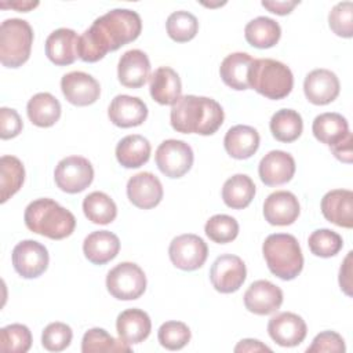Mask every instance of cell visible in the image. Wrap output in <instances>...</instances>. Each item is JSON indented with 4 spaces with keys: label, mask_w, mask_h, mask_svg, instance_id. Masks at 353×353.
<instances>
[{
    "label": "cell",
    "mask_w": 353,
    "mask_h": 353,
    "mask_svg": "<svg viewBox=\"0 0 353 353\" xmlns=\"http://www.w3.org/2000/svg\"><path fill=\"white\" fill-rule=\"evenodd\" d=\"M141 30L142 21L138 12L128 8L110 10L79 36L77 57L84 62H97L109 51L137 40Z\"/></svg>",
    "instance_id": "1"
},
{
    "label": "cell",
    "mask_w": 353,
    "mask_h": 353,
    "mask_svg": "<svg viewBox=\"0 0 353 353\" xmlns=\"http://www.w3.org/2000/svg\"><path fill=\"white\" fill-rule=\"evenodd\" d=\"M223 119V109L215 99L197 95H181L170 113L172 128L182 134L212 135Z\"/></svg>",
    "instance_id": "2"
},
{
    "label": "cell",
    "mask_w": 353,
    "mask_h": 353,
    "mask_svg": "<svg viewBox=\"0 0 353 353\" xmlns=\"http://www.w3.org/2000/svg\"><path fill=\"white\" fill-rule=\"evenodd\" d=\"M26 228L37 234L52 240H62L70 236L76 228L74 215L52 199H37L25 210Z\"/></svg>",
    "instance_id": "3"
},
{
    "label": "cell",
    "mask_w": 353,
    "mask_h": 353,
    "mask_svg": "<svg viewBox=\"0 0 353 353\" xmlns=\"http://www.w3.org/2000/svg\"><path fill=\"white\" fill-rule=\"evenodd\" d=\"M262 252L269 270L281 280H292L303 269L302 250L292 234H269L263 241Z\"/></svg>",
    "instance_id": "4"
},
{
    "label": "cell",
    "mask_w": 353,
    "mask_h": 353,
    "mask_svg": "<svg viewBox=\"0 0 353 353\" xmlns=\"http://www.w3.org/2000/svg\"><path fill=\"white\" fill-rule=\"evenodd\" d=\"M248 85L269 99L285 98L294 87L291 69L270 58L254 59L248 72Z\"/></svg>",
    "instance_id": "5"
},
{
    "label": "cell",
    "mask_w": 353,
    "mask_h": 353,
    "mask_svg": "<svg viewBox=\"0 0 353 353\" xmlns=\"http://www.w3.org/2000/svg\"><path fill=\"white\" fill-rule=\"evenodd\" d=\"M33 29L28 21L10 18L0 25V61L6 68L22 66L30 55Z\"/></svg>",
    "instance_id": "6"
},
{
    "label": "cell",
    "mask_w": 353,
    "mask_h": 353,
    "mask_svg": "<svg viewBox=\"0 0 353 353\" xmlns=\"http://www.w3.org/2000/svg\"><path fill=\"white\" fill-rule=\"evenodd\" d=\"M106 288L116 299L134 301L145 292L146 276L137 263L121 262L108 272Z\"/></svg>",
    "instance_id": "7"
},
{
    "label": "cell",
    "mask_w": 353,
    "mask_h": 353,
    "mask_svg": "<svg viewBox=\"0 0 353 353\" xmlns=\"http://www.w3.org/2000/svg\"><path fill=\"white\" fill-rule=\"evenodd\" d=\"M94 168L91 163L81 156H68L62 159L54 171L57 186L66 193H80L91 185Z\"/></svg>",
    "instance_id": "8"
},
{
    "label": "cell",
    "mask_w": 353,
    "mask_h": 353,
    "mask_svg": "<svg viewBox=\"0 0 353 353\" xmlns=\"http://www.w3.org/2000/svg\"><path fill=\"white\" fill-rule=\"evenodd\" d=\"M156 164L168 178L183 176L193 165V150L181 139L163 141L156 150Z\"/></svg>",
    "instance_id": "9"
},
{
    "label": "cell",
    "mask_w": 353,
    "mask_h": 353,
    "mask_svg": "<svg viewBox=\"0 0 353 353\" xmlns=\"http://www.w3.org/2000/svg\"><path fill=\"white\" fill-rule=\"evenodd\" d=\"M168 255L175 268L192 272L204 265L208 256V247L197 234L186 233L172 239L168 247Z\"/></svg>",
    "instance_id": "10"
},
{
    "label": "cell",
    "mask_w": 353,
    "mask_h": 353,
    "mask_svg": "<svg viewBox=\"0 0 353 353\" xmlns=\"http://www.w3.org/2000/svg\"><path fill=\"white\" fill-rule=\"evenodd\" d=\"M245 263L240 256L232 254L218 256L210 269L211 284L221 294H232L237 291L245 281Z\"/></svg>",
    "instance_id": "11"
},
{
    "label": "cell",
    "mask_w": 353,
    "mask_h": 353,
    "mask_svg": "<svg viewBox=\"0 0 353 353\" xmlns=\"http://www.w3.org/2000/svg\"><path fill=\"white\" fill-rule=\"evenodd\" d=\"M48 251L36 240H22L12 250V265L23 279H36L48 268Z\"/></svg>",
    "instance_id": "12"
},
{
    "label": "cell",
    "mask_w": 353,
    "mask_h": 353,
    "mask_svg": "<svg viewBox=\"0 0 353 353\" xmlns=\"http://www.w3.org/2000/svg\"><path fill=\"white\" fill-rule=\"evenodd\" d=\"M268 332L277 345L292 347L303 342L307 327L301 316L291 312H281L269 320Z\"/></svg>",
    "instance_id": "13"
},
{
    "label": "cell",
    "mask_w": 353,
    "mask_h": 353,
    "mask_svg": "<svg viewBox=\"0 0 353 353\" xmlns=\"http://www.w3.org/2000/svg\"><path fill=\"white\" fill-rule=\"evenodd\" d=\"M61 90L68 102L76 106H88L101 95L99 83L88 73L70 72L61 79Z\"/></svg>",
    "instance_id": "14"
},
{
    "label": "cell",
    "mask_w": 353,
    "mask_h": 353,
    "mask_svg": "<svg viewBox=\"0 0 353 353\" xmlns=\"http://www.w3.org/2000/svg\"><path fill=\"white\" fill-rule=\"evenodd\" d=\"M163 193L160 179L148 171L132 175L127 182L128 200L142 210H150L159 205L163 199Z\"/></svg>",
    "instance_id": "15"
},
{
    "label": "cell",
    "mask_w": 353,
    "mask_h": 353,
    "mask_svg": "<svg viewBox=\"0 0 353 353\" xmlns=\"http://www.w3.org/2000/svg\"><path fill=\"white\" fill-rule=\"evenodd\" d=\"M283 303V291L269 280H256L244 292L245 309L265 316L276 312Z\"/></svg>",
    "instance_id": "16"
},
{
    "label": "cell",
    "mask_w": 353,
    "mask_h": 353,
    "mask_svg": "<svg viewBox=\"0 0 353 353\" xmlns=\"http://www.w3.org/2000/svg\"><path fill=\"white\" fill-rule=\"evenodd\" d=\"M341 84L336 74L328 69H314L305 77L303 92L313 105H328L339 95Z\"/></svg>",
    "instance_id": "17"
},
{
    "label": "cell",
    "mask_w": 353,
    "mask_h": 353,
    "mask_svg": "<svg viewBox=\"0 0 353 353\" xmlns=\"http://www.w3.org/2000/svg\"><path fill=\"white\" fill-rule=\"evenodd\" d=\"M301 212L296 196L287 190L270 193L263 203V216L274 226H287L294 223Z\"/></svg>",
    "instance_id": "18"
},
{
    "label": "cell",
    "mask_w": 353,
    "mask_h": 353,
    "mask_svg": "<svg viewBox=\"0 0 353 353\" xmlns=\"http://www.w3.org/2000/svg\"><path fill=\"white\" fill-rule=\"evenodd\" d=\"M258 172L266 186L283 185L292 179L295 174V160L284 150H270L259 161Z\"/></svg>",
    "instance_id": "19"
},
{
    "label": "cell",
    "mask_w": 353,
    "mask_h": 353,
    "mask_svg": "<svg viewBox=\"0 0 353 353\" xmlns=\"http://www.w3.org/2000/svg\"><path fill=\"white\" fill-rule=\"evenodd\" d=\"M110 121L121 128L141 125L148 117V106L138 97L116 95L108 109Z\"/></svg>",
    "instance_id": "20"
},
{
    "label": "cell",
    "mask_w": 353,
    "mask_h": 353,
    "mask_svg": "<svg viewBox=\"0 0 353 353\" xmlns=\"http://www.w3.org/2000/svg\"><path fill=\"white\" fill-rule=\"evenodd\" d=\"M150 62L148 55L141 50L125 51L117 65L119 81L128 88L142 87L150 77Z\"/></svg>",
    "instance_id": "21"
},
{
    "label": "cell",
    "mask_w": 353,
    "mask_h": 353,
    "mask_svg": "<svg viewBox=\"0 0 353 353\" xmlns=\"http://www.w3.org/2000/svg\"><path fill=\"white\" fill-rule=\"evenodd\" d=\"M324 218L341 228L353 226V192L349 189H334L321 199Z\"/></svg>",
    "instance_id": "22"
},
{
    "label": "cell",
    "mask_w": 353,
    "mask_h": 353,
    "mask_svg": "<svg viewBox=\"0 0 353 353\" xmlns=\"http://www.w3.org/2000/svg\"><path fill=\"white\" fill-rule=\"evenodd\" d=\"M77 41L79 36L73 29L59 28L47 37L46 55L58 66L70 65L77 57Z\"/></svg>",
    "instance_id": "23"
},
{
    "label": "cell",
    "mask_w": 353,
    "mask_h": 353,
    "mask_svg": "<svg viewBox=\"0 0 353 353\" xmlns=\"http://www.w3.org/2000/svg\"><path fill=\"white\" fill-rule=\"evenodd\" d=\"M116 330L119 338L125 343H141L149 336L152 330V321L149 314L141 309H125L117 316Z\"/></svg>",
    "instance_id": "24"
},
{
    "label": "cell",
    "mask_w": 353,
    "mask_h": 353,
    "mask_svg": "<svg viewBox=\"0 0 353 353\" xmlns=\"http://www.w3.org/2000/svg\"><path fill=\"white\" fill-rule=\"evenodd\" d=\"M120 251L119 237L109 230H97L90 233L83 243L85 258L94 265H103L114 259Z\"/></svg>",
    "instance_id": "25"
},
{
    "label": "cell",
    "mask_w": 353,
    "mask_h": 353,
    "mask_svg": "<svg viewBox=\"0 0 353 353\" xmlns=\"http://www.w3.org/2000/svg\"><path fill=\"white\" fill-rule=\"evenodd\" d=\"M149 90L152 98L160 105H174L182 92V83L178 73L168 66L157 68L150 76Z\"/></svg>",
    "instance_id": "26"
},
{
    "label": "cell",
    "mask_w": 353,
    "mask_h": 353,
    "mask_svg": "<svg viewBox=\"0 0 353 353\" xmlns=\"http://www.w3.org/2000/svg\"><path fill=\"white\" fill-rule=\"evenodd\" d=\"M259 141V134L254 127L237 124L225 134L223 146L230 157L244 160L258 150Z\"/></svg>",
    "instance_id": "27"
},
{
    "label": "cell",
    "mask_w": 353,
    "mask_h": 353,
    "mask_svg": "<svg viewBox=\"0 0 353 353\" xmlns=\"http://www.w3.org/2000/svg\"><path fill=\"white\" fill-rule=\"evenodd\" d=\"M252 61V57L247 52H233L225 57L219 66L222 81L236 91L248 90V72Z\"/></svg>",
    "instance_id": "28"
},
{
    "label": "cell",
    "mask_w": 353,
    "mask_h": 353,
    "mask_svg": "<svg viewBox=\"0 0 353 353\" xmlns=\"http://www.w3.org/2000/svg\"><path fill=\"white\" fill-rule=\"evenodd\" d=\"M314 138L328 146L342 141L350 131L347 120L335 112H325L314 117L312 124Z\"/></svg>",
    "instance_id": "29"
},
{
    "label": "cell",
    "mask_w": 353,
    "mask_h": 353,
    "mask_svg": "<svg viewBox=\"0 0 353 353\" xmlns=\"http://www.w3.org/2000/svg\"><path fill=\"white\" fill-rule=\"evenodd\" d=\"M150 143L149 141L139 135L132 134L124 137L116 146V159L120 165L125 168H139L148 163L150 157Z\"/></svg>",
    "instance_id": "30"
},
{
    "label": "cell",
    "mask_w": 353,
    "mask_h": 353,
    "mask_svg": "<svg viewBox=\"0 0 353 353\" xmlns=\"http://www.w3.org/2000/svg\"><path fill=\"white\" fill-rule=\"evenodd\" d=\"M26 113L34 125L43 128L51 127L61 117V103L52 94L39 92L29 99Z\"/></svg>",
    "instance_id": "31"
},
{
    "label": "cell",
    "mask_w": 353,
    "mask_h": 353,
    "mask_svg": "<svg viewBox=\"0 0 353 353\" xmlns=\"http://www.w3.org/2000/svg\"><path fill=\"white\" fill-rule=\"evenodd\" d=\"M254 196L255 183L245 174H236L223 183L222 199L229 208L243 210L250 205Z\"/></svg>",
    "instance_id": "32"
},
{
    "label": "cell",
    "mask_w": 353,
    "mask_h": 353,
    "mask_svg": "<svg viewBox=\"0 0 353 353\" xmlns=\"http://www.w3.org/2000/svg\"><path fill=\"white\" fill-rule=\"evenodd\" d=\"M244 36L252 47L270 48L280 40L281 28L269 17H256L245 25Z\"/></svg>",
    "instance_id": "33"
},
{
    "label": "cell",
    "mask_w": 353,
    "mask_h": 353,
    "mask_svg": "<svg viewBox=\"0 0 353 353\" xmlns=\"http://www.w3.org/2000/svg\"><path fill=\"white\" fill-rule=\"evenodd\" d=\"M25 181V168L15 156H3L0 159V203H6L14 196Z\"/></svg>",
    "instance_id": "34"
},
{
    "label": "cell",
    "mask_w": 353,
    "mask_h": 353,
    "mask_svg": "<svg viewBox=\"0 0 353 353\" xmlns=\"http://www.w3.org/2000/svg\"><path fill=\"white\" fill-rule=\"evenodd\" d=\"M303 130L301 114L294 109H280L270 119L272 135L280 142H294Z\"/></svg>",
    "instance_id": "35"
},
{
    "label": "cell",
    "mask_w": 353,
    "mask_h": 353,
    "mask_svg": "<svg viewBox=\"0 0 353 353\" xmlns=\"http://www.w3.org/2000/svg\"><path fill=\"white\" fill-rule=\"evenodd\" d=\"M83 211L88 221L97 225H108L117 215L116 203L103 192H92L83 200Z\"/></svg>",
    "instance_id": "36"
},
{
    "label": "cell",
    "mask_w": 353,
    "mask_h": 353,
    "mask_svg": "<svg viewBox=\"0 0 353 353\" xmlns=\"http://www.w3.org/2000/svg\"><path fill=\"white\" fill-rule=\"evenodd\" d=\"M81 352H131V347L124 341L114 339L103 328H91L83 335Z\"/></svg>",
    "instance_id": "37"
},
{
    "label": "cell",
    "mask_w": 353,
    "mask_h": 353,
    "mask_svg": "<svg viewBox=\"0 0 353 353\" xmlns=\"http://www.w3.org/2000/svg\"><path fill=\"white\" fill-rule=\"evenodd\" d=\"M165 28L168 36L174 41L185 43L194 39V36L197 34L199 21L192 12L179 10L170 14L165 22Z\"/></svg>",
    "instance_id": "38"
},
{
    "label": "cell",
    "mask_w": 353,
    "mask_h": 353,
    "mask_svg": "<svg viewBox=\"0 0 353 353\" xmlns=\"http://www.w3.org/2000/svg\"><path fill=\"white\" fill-rule=\"evenodd\" d=\"M32 346V332L23 324H10L0 330V350L25 353Z\"/></svg>",
    "instance_id": "39"
},
{
    "label": "cell",
    "mask_w": 353,
    "mask_h": 353,
    "mask_svg": "<svg viewBox=\"0 0 353 353\" xmlns=\"http://www.w3.org/2000/svg\"><path fill=\"white\" fill-rule=\"evenodd\" d=\"M204 232L210 240L218 244H226L233 241L239 234L237 221L226 214H216L211 216L205 226Z\"/></svg>",
    "instance_id": "40"
},
{
    "label": "cell",
    "mask_w": 353,
    "mask_h": 353,
    "mask_svg": "<svg viewBox=\"0 0 353 353\" xmlns=\"http://www.w3.org/2000/svg\"><path fill=\"white\" fill-rule=\"evenodd\" d=\"M309 248L312 254L320 258H331L336 255L342 247H343V240L342 237L330 229H317L312 232L307 240Z\"/></svg>",
    "instance_id": "41"
},
{
    "label": "cell",
    "mask_w": 353,
    "mask_h": 353,
    "mask_svg": "<svg viewBox=\"0 0 353 353\" xmlns=\"http://www.w3.org/2000/svg\"><path fill=\"white\" fill-rule=\"evenodd\" d=\"M190 330L182 321H165L160 325L157 338L163 347L168 350H179L190 341Z\"/></svg>",
    "instance_id": "42"
},
{
    "label": "cell",
    "mask_w": 353,
    "mask_h": 353,
    "mask_svg": "<svg viewBox=\"0 0 353 353\" xmlns=\"http://www.w3.org/2000/svg\"><path fill=\"white\" fill-rule=\"evenodd\" d=\"M330 29L339 37L350 39L353 36V4L341 1L335 4L328 14Z\"/></svg>",
    "instance_id": "43"
},
{
    "label": "cell",
    "mask_w": 353,
    "mask_h": 353,
    "mask_svg": "<svg viewBox=\"0 0 353 353\" xmlns=\"http://www.w3.org/2000/svg\"><path fill=\"white\" fill-rule=\"evenodd\" d=\"M72 338H73L72 328L65 323L55 321V323H50L44 328L41 334V343L44 349L50 352H61L70 345Z\"/></svg>",
    "instance_id": "44"
},
{
    "label": "cell",
    "mask_w": 353,
    "mask_h": 353,
    "mask_svg": "<svg viewBox=\"0 0 353 353\" xmlns=\"http://www.w3.org/2000/svg\"><path fill=\"white\" fill-rule=\"evenodd\" d=\"M346 350L343 338L335 331H323L317 334L312 342V345L306 349L307 353L313 352H332V353H343Z\"/></svg>",
    "instance_id": "45"
},
{
    "label": "cell",
    "mask_w": 353,
    "mask_h": 353,
    "mask_svg": "<svg viewBox=\"0 0 353 353\" xmlns=\"http://www.w3.org/2000/svg\"><path fill=\"white\" fill-rule=\"evenodd\" d=\"M23 123L15 109L1 108L0 109V138L10 139L19 135Z\"/></svg>",
    "instance_id": "46"
},
{
    "label": "cell",
    "mask_w": 353,
    "mask_h": 353,
    "mask_svg": "<svg viewBox=\"0 0 353 353\" xmlns=\"http://www.w3.org/2000/svg\"><path fill=\"white\" fill-rule=\"evenodd\" d=\"M332 154L342 163L350 164L352 163V132H349L342 141L330 146Z\"/></svg>",
    "instance_id": "47"
},
{
    "label": "cell",
    "mask_w": 353,
    "mask_h": 353,
    "mask_svg": "<svg viewBox=\"0 0 353 353\" xmlns=\"http://www.w3.org/2000/svg\"><path fill=\"white\" fill-rule=\"evenodd\" d=\"M350 259H352V251L347 252L341 269H339V285H341V290L347 295V296H352V263H350Z\"/></svg>",
    "instance_id": "48"
},
{
    "label": "cell",
    "mask_w": 353,
    "mask_h": 353,
    "mask_svg": "<svg viewBox=\"0 0 353 353\" xmlns=\"http://www.w3.org/2000/svg\"><path fill=\"white\" fill-rule=\"evenodd\" d=\"M299 1H262V7L268 8L270 12L277 15H287L290 14Z\"/></svg>",
    "instance_id": "49"
},
{
    "label": "cell",
    "mask_w": 353,
    "mask_h": 353,
    "mask_svg": "<svg viewBox=\"0 0 353 353\" xmlns=\"http://www.w3.org/2000/svg\"><path fill=\"white\" fill-rule=\"evenodd\" d=\"M265 350L270 352V347H268L258 339H243L234 347V352L237 353L239 352H265Z\"/></svg>",
    "instance_id": "50"
},
{
    "label": "cell",
    "mask_w": 353,
    "mask_h": 353,
    "mask_svg": "<svg viewBox=\"0 0 353 353\" xmlns=\"http://www.w3.org/2000/svg\"><path fill=\"white\" fill-rule=\"evenodd\" d=\"M0 6H1L3 8L11 7V8H15V10L21 11V12H28V11H30L32 8L37 7V6H39V1H11L10 4H7L6 1H1Z\"/></svg>",
    "instance_id": "51"
}]
</instances>
